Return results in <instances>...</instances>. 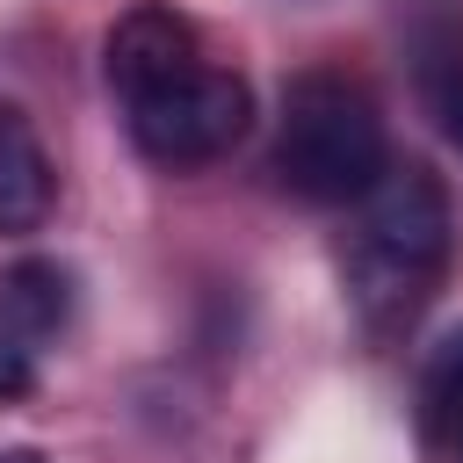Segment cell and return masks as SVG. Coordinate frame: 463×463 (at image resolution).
<instances>
[{
  "instance_id": "cell-1",
  "label": "cell",
  "mask_w": 463,
  "mask_h": 463,
  "mask_svg": "<svg viewBox=\"0 0 463 463\" xmlns=\"http://www.w3.org/2000/svg\"><path fill=\"white\" fill-rule=\"evenodd\" d=\"M449 268V195L427 166H383L376 188L354 203L340 275L369 326L412 318Z\"/></svg>"
},
{
  "instance_id": "cell-2",
  "label": "cell",
  "mask_w": 463,
  "mask_h": 463,
  "mask_svg": "<svg viewBox=\"0 0 463 463\" xmlns=\"http://www.w3.org/2000/svg\"><path fill=\"white\" fill-rule=\"evenodd\" d=\"M383 166L376 94L347 72H297L275 123V181L297 203H362Z\"/></svg>"
},
{
  "instance_id": "cell-3",
  "label": "cell",
  "mask_w": 463,
  "mask_h": 463,
  "mask_svg": "<svg viewBox=\"0 0 463 463\" xmlns=\"http://www.w3.org/2000/svg\"><path fill=\"white\" fill-rule=\"evenodd\" d=\"M123 109H130V137H137V152L152 159V166H210V159H224L239 137H246V123H253V87L232 72V65H210L203 51L188 58V65H174V72H159L152 87H137V94H123Z\"/></svg>"
},
{
  "instance_id": "cell-4",
  "label": "cell",
  "mask_w": 463,
  "mask_h": 463,
  "mask_svg": "<svg viewBox=\"0 0 463 463\" xmlns=\"http://www.w3.org/2000/svg\"><path fill=\"white\" fill-rule=\"evenodd\" d=\"M195 51H203V43H195V29H188L174 7H130V14L109 29L101 65H109V87H116V94H137V87H152L159 72L188 65Z\"/></svg>"
},
{
  "instance_id": "cell-5",
  "label": "cell",
  "mask_w": 463,
  "mask_h": 463,
  "mask_svg": "<svg viewBox=\"0 0 463 463\" xmlns=\"http://www.w3.org/2000/svg\"><path fill=\"white\" fill-rule=\"evenodd\" d=\"M51 152L36 145L29 116L22 109H0V239H22L51 217Z\"/></svg>"
},
{
  "instance_id": "cell-6",
  "label": "cell",
  "mask_w": 463,
  "mask_h": 463,
  "mask_svg": "<svg viewBox=\"0 0 463 463\" xmlns=\"http://www.w3.org/2000/svg\"><path fill=\"white\" fill-rule=\"evenodd\" d=\"M420 449L427 463H463V333H449L420 369Z\"/></svg>"
},
{
  "instance_id": "cell-7",
  "label": "cell",
  "mask_w": 463,
  "mask_h": 463,
  "mask_svg": "<svg viewBox=\"0 0 463 463\" xmlns=\"http://www.w3.org/2000/svg\"><path fill=\"white\" fill-rule=\"evenodd\" d=\"M72 282H65V268L58 260H22V268H7L0 275V326L22 340V347H36V340H51L58 326H65V297Z\"/></svg>"
},
{
  "instance_id": "cell-8",
  "label": "cell",
  "mask_w": 463,
  "mask_h": 463,
  "mask_svg": "<svg viewBox=\"0 0 463 463\" xmlns=\"http://www.w3.org/2000/svg\"><path fill=\"white\" fill-rule=\"evenodd\" d=\"M29 383H36V369H29V347H22V340L0 326V405H7V398H22Z\"/></svg>"
},
{
  "instance_id": "cell-9",
  "label": "cell",
  "mask_w": 463,
  "mask_h": 463,
  "mask_svg": "<svg viewBox=\"0 0 463 463\" xmlns=\"http://www.w3.org/2000/svg\"><path fill=\"white\" fill-rule=\"evenodd\" d=\"M434 101H441V130H449V137L463 145V65H456V72L441 80V94H434Z\"/></svg>"
},
{
  "instance_id": "cell-10",
  "label": "cell",
  "mask_w": 463,
  "mask_h": 463,
  "mask_svg": "<svg viewBox=\"0 0 463 463\" xmlns=\"http://www.w3.org/2000/svg\"><path fill=\"white\" fill-rule=\"evenodd\" d=\"M0 463H36V456H29V449H14V456H0Z\"/></svg>"
}]
</instances>
